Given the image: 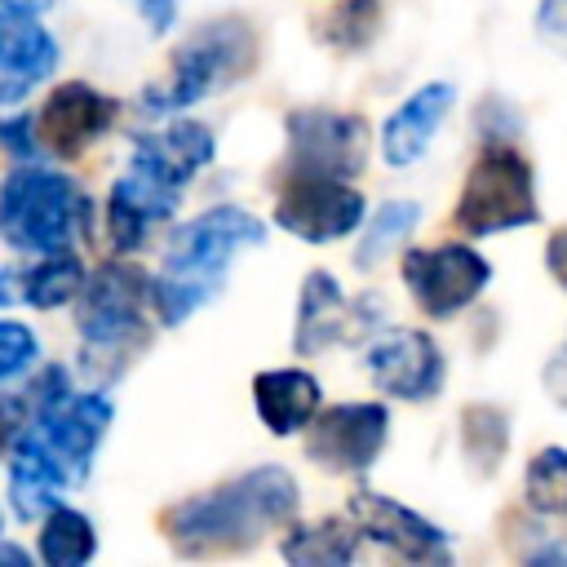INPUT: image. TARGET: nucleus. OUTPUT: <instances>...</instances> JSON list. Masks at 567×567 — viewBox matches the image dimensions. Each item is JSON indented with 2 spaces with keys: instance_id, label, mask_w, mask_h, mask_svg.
I'll list each match as a JSON object with an SVG mask.
<instances>
[{
  "instance_id": "obj_1",
  "label": "nucleus",
  "mask_w": 567,
  "mask_h": 567,
  "mask_svg": "<svg viewBox=\"0 0 567 567\" xmlns=\"http://www.w3.org/2000/svg\"><path fill=\"white\" fill-rule=\"evenodd\" d=\"M297 509V483L279 465L248 470L204 496H190L164 514V532L182 554L208 549H244L261 540L270 527L288 523Z\"/></svg>"
},
{
  "instance_id": "obj_2",
  "label": "nucleus",
  "mask_w": 567,
  "mask_h": 567,
  "mask_svg": "<svg viewBox=\"0 0 567 567\" xmlns=\"http://www.w3.org/2000/svg\"><path fill=\"white\" fill-rule=\"evenodd\" d=\"M261 239H266V226L248 208H235V204L208 208L195 221H186L168 239L164 266L151 279V306H155V315L168 328H177L186 315H195L199 306H208L221 292L230 261L244 248L261 244Z\"/></svg>"
},
{
  "instance_id": "obj_3",
  "label": "nucleus",
  "mask_w": 567,
  "mask_h": 567,
  "mask_svg": "<svg viewBox=\"0 0 567 567\" xmlns=\"http://www.w3.org/2000/svg\"><path fill=\"white\" fill-rule=\"evenodd\" d=\"M93 230L89 190L53 168L18 164L0 182V235L22 252H62Z\"/></svg>"
},
{
  "instance_id": "obj_4",
  "label": "nucleus",
  "mask_w": 567,
  "mask_h": 567,
  "mask_svg": "<svg viewBox=\"0 0 567 567\" xmlns=\"http://www.w3.org/2000/svg\"><path fill=\"white\" fill-rule=\"evenodd\" d=\"M252 62H257V40H252L248 22H239V18H213V22H204L173 53L168 80L155 84V89H146V111L168 115V111L195 106L213 89L248 75Z\"/></svg>"
},
{
  "instance_id": "obj_5",
  "label": "nucleus",
  "mask_w": 567,
  "mask_h": 567,
  "mask_svg": "<svg viewBox=\"0 0 567 567\" xmlns=\"http://www.w3.org/2000/svg\"><path fill=\"white\" fill-rule=\"evenodd\" d=\"M151 279L128 261H102L80 288V337L93 359L115 354L120 363L146 346Z\"/></svg>"
},
{
  "instance_id": "obj_6",
  "label": "nucleus",
  "mask_w": 567,
  "mask_h": 567,
  "mask_svg": "<svg viewBox=\"0 0 567 567\" xmlns=\"http://www.w3.org/2000/svg\"><path fill=\"white\" fill-rule=\"evenodd\" d=\"M536 217L540 213H536V186L527 159L509 142H487L461 186L456 226L465 235H496V230L532 226Z\"/></svg>"
},
{
  "instance_id": "obj_7",
  "label": "nucleus",
  "mask_w": 567,
  "mask_h": 567,
  "mask_svg": "<svg viewBox=\"0 0 567 567\" xmlns=\"http://www.w3.org/2000/svg\"><path fill=\"white\" fill-rule=\"evenodd\" d=\"M487 279H492L487 257L465 244H434V248L403 252V284L412 301L434 319H452L456 310L478 301Z\"/></svg>"
},
{
  "instance_id": "obj_8",
  "label": "nucleus",
  "mask_w": 567,
  "mask_h": 567,
  "mask_svg": "<svg viewBox=\"0 0 567 567\" xmlns=\"http://www.w3.org/2000/svg\"><path fill=\"white\" fill-rule=\"evenodd\" d=\"M368 159V124L346 111H292L288 115V173L301 177H354Z\"/></svg>"
},
{
  "instance_id": "obj_9",
  "label": "nucleus",
  "mask_w": 567,
  "mask_h": 567,
  "mask_svg": "<svg viewBox=\"0 0 567 567\" xmlns=\"http://www.w3.org/2000/svg\"><path fill=\"white\" fill-rule=\"evenodd\" d=\"M275 221L306 244H328V239L350 235L363 221V195L341 177L288 173V182L275 199Z\"/></svg>"
},
{
  "instance_id": "obj_10",
  "label": "nucleus",
  "mask_w": 567,
  "mask_h": 567,
  "mask_svg": "<svg viewBox=\"0 0 567 567\" xmlns=\"http://www.w3.org/2000/svg\"><path fill=\"white\" fill-rule=\"evenodd\" d=\"M390 434V412L381 403H337L310 416L306 425V456L337 474L368 470Z\"/></svg>"
},
{
  "instance_id": "obj_11",
  "label": "nucleus",
  "mask_w": 567,
  "mask_h": 567,
  "mask_svg": "<svg viewBox=\"0 0 567 567\" xmlns=\"http://www.w3.org/2000/svg\"><path fill=\"white\" fill-rule=\"evenodd\" d=\"M368 372L372 381L394 394V399H408V403H425L443 390V354L439 346L421 332V328H390L381 332L372 346H368Z\"/></svg>"
},
{
  "instance_id": "obj_12",
  "label": "nucleus",
  "mask_w": 567,
  "mask_h": 567,
  "mask_svg": "<svg viewBox=\"0 0 567 567\" xmlns=\"http://www.w3.org/2000/svg\"><path fill=\"white\" fill-rule=\"evenodd\" d=\"M115 111L120 106L106 93H97L93 84L66 80L31 115L35 120V146H44L53 155H80L84 146H93L115 124Z\"/></svg>"
},
{
  "instance_id": "obj_13",
  "label": "nucleus",
  "mask_w": 567,
  "mask_h": 567,
  "mask_svg": "<svg viewBox=\"0 0 567 567\" xmlns=\"http://www.w3.org/2000/svg\"><path fill=\"white\" fill-rule=\"evenodd\" d=\"M368 306H372V297L350 301L328 270H310L301 284V297H297V337H292L297 354H319L332 341L363 337L377 323V319H368Z\"/></svg>"
},
{
  "instance_id": "obj_14",
  "label": "nucleus",
  "mask_w": 567,
  "mask_h": 567,
  "mask_svg": "<svg viewBox=\"0 0 567 567\" xmlns=\"http://www.w3.org/2000/svg\"><path fill=\"white\" fill-rule=\"evenodd\" d=\"M111 416H115L111 399L102 390H84V394H66L53 408H44L35 416V434L49 443V452L62 461V470L71 478H80V474H89L93 452L111 430Z\"/></svg>"
},
{
  "instance_id": "obj_15",
  "label": "nucleus",
  "mask_w": 567,
  "mask_h": 567,
  "mask_svg": "<svg viewBox=\"0 0 567 567\" xmlns=\"http://www.w3.org/2000/svg\"><path fill=\"white\" fill-rule=\"evenodd\" d=\"M350 518L359 523V532L377 545H385L390 554L399 558H412V563H439L447 558V536L425 523L416 509L381 496V492H354L350 496Z\"/></svg>"
},
{
  "instance_id": "obj_16",
  "label": "nucleus",
  "mask_w": 567,
  "mask_h": 567,
  "mask_svg": "<svg viewBox=\"0 0 567 567\" xmlns=\"http://www.w3.org/2000/svg\"><path fill=\"white\" fill-rule=\"evenodd\" d=\"M58 66V40L35 13L0 9V106H18Z\"/></svg>"
},
{
  "instance_id": "obj_17",
  "label": "nucleus",
  "mask_w": 567,
  "mask_h": 567,
  "mask_svg": "<svg viewBox=\"0 0 567 567\" xmlns=\"http://www.w3.org/2000/svg\"><path fill=\"white\" fill-rule=\"evenodd\" d=\"M182 190L168 186L164 177L146 173L142 164H128V173L111 186V204H106V217H111V244L120 252H133L146 244V235L173 217Z\"/></svg>"
},
{
  "instance_id": "obj_18",
  "label": "nucleus",
  "mask_w": 567,
  "mask_h": 567,
  "mask_svg": "<svg viewBox=\"0 0 567 567\" xmlns=\"http://www.w3.org/2000/svg\"><path fill=\"white\" fill-rule=\"evenodd\" d=\"M9 447H13V456H9V505H13L18 523H35L58 505V492L66 487L71 474L62 470V461L49 452V443L35 430H22Z\"/></svg>"
},
{
  "instance_id": "obj_19",
  "label": "nucleus",
  "mask_w": 567,
  "mask_h": 567,
  "mask_svg": "<svg viewBox=\"0 0 567 567\" xmlns=\"http://www.w3.org/2000/svg\"><path fill=\"white\" fill-rule=\"evenodd\" d=\"M452 97H456V89L443 84V80L421 84V89L385 120V128H381V155H385V164H394V168L416 164V159L430 151L439 124L447 120Z\"/></svg>"
},
{
  "instance_id": "obj_20",
  "label": "nucleus",
  "mask_w": 567,
  "mask_h": 567,
  "mask_svg": "<svg viewBox=\"0 0 567 567\" xmlns=\"http://www.w3.org/2000/svg\"><path fill=\"white\" fill-rule=\"evenodd\" d=\"M213 159V133L195 120H173L164 133L142 137L133 146V164H142L146 173L164 177L168 186H186L204 164Z\"/></svg>"
},
{
  "instance_id": "obj_21",
  "label": "nucleus",
  "mask_w": 567,
  "mask_h": 567,
  "mask_svg": "<svg viewBox=\"0 0 567 567\" xmlns=\"http://www.w3.org/2000/svg\"><path fill=\"white\" fill-rule=\"evenodd\" d=\"M319 381L301 368H275V372H261L252 381V403H257V416L266 421L270 434H297L310 425V416L319 412Z\"/></svg>"
},
{
  "instance_id": "obj_22",
  "label": "nucleus",
  "mask_w": 567,
  "mask_h": 567,
  "mask_svg": "<svg viewBox=\"0 0 567 567\" xmlns=\"http://www.w3.org/2000/svg\"><path fill=\"white\" fill-rule=\"evenodd\" d=\"M18 288H22V301L35 306V310L66 306V301H75L80 288H84V261H80L71 248L44 252V261L31 266V270L18 279Z\"/></svg>"
},
{
  "instance_id": "obj_23",
  "label": "nucleus",
  "mask_w": 567,
  "mask_h": 567,
  "mask_svg": "<svg viewBox=\"0 0 567 567\" xmlns=\"http://www.w3.org/2000/svg\"><path fill=\"white\" fill-rule=\"evenodd\" d=\"M97 554V536H93V523L71 509V505H53L44 514V532H40V558L49 567H80Z\"/></svg>"
},
{
  "instance_id": "obj_24",
  "label": "nucleus",
  "mask_w": 567,
  "mask_h": 567,
  "mask_svg": "<svg viewBox=\"0 0 567 567\" xmlns=\"http://www.w3.org/2000/svg\"><path fill=\"white\" fill-rule=\"evenodd\" d=\"M354 554H359V532H350V527L337 523V518L310 523V527H292V536L284 540V558H292V563H315V567L350 563Z\"/></svg>"
},
{
  "instance_id": "obj_25",
  "label": "nucleus",
  "mask_w": 567,
  "mask_h": 567,
  "mask_svg": "<svg viewBox=\"0 0 567 567\" xmlns=\"http://www.w3.org/2000/svg\"><path fill=\"white\" fill-rule=\"evenodd\" d=\"M416 217H421V204H416V199H390V204H381V208L372 213L363 239H359L354 266L368 270V266H377L385 252H394V248L408 239V230L416 226Z\"/></svg>"
},
{
  "instance_id": "obj_26",
  "label": "nucleus",
  "mask_w": 567,
  "mask_h": 567,
  "mask_svg": "<svg viewBox=\"0 0 567 567\" xmlns=\"http://www.w3.org/2000/svg\"><path fill=\"white\" fill-rule=\"evenodd\" d=\"M527 505L545 518H563L567 523V452L563 447H540L527 465Z\"/></svg>"
},
{
  "instance_id": "obj_27",
  "label": "nucleus",
  "mask_w": 567,
  "mask_h": 567,
  "mask_svg": "<svg viewBox=\"0 0 567 567\" xmlns=\"http://www.w3.org/2000/svg\"><path fill=\"white\" fill-rule=\"evenodd\" d=\"M323 31H328V40H332L337 49H359V44H368L372 31H377V0H337V9L328 13Z\"/></svg>"
},
{
  "instance_id": "obj_28",
  "label": "nucleus",
  "mask_w": 567,
  "mask_h": 567,
  "mask_svg": "<svg viewBox=\"0 0 567 567\" xmlns=\"http://www.w3.org/2000/svg\"><path fill=\"white\" fill-rule=\"evenodd\" d=\"M465 452L483 461V470H496L505 452V416L496 408H470L465 412Z\"/></svg>"
},
{
  "instance_id": "obj_29",
  "label": "nucleus",
  "mask_w": 567,
  "mask_h": 567,
  "mask_svg": "<svg viewBox=\"0 0 567 567\" xmlns=\"http://www.w3.org/2000/svg\"><path fill=\"white\" fill-rule=\"evenodd\" d=\"M35 354H40L35 332L27 323H18V319H4L0 323V385L18 381L35 363Z\"/></svg>"
},
{
  "instance_id": "obj_30",
  "label": "nucleus",
  "mask_w": 567,
  "mask_h": 567,
  "mask_svg": "<svg viewBox=\"0 0 567 567\" xmlns=\"http://www.w3.org/2000/svg\"><path fill=\"white\" fill-rule=\"evenodd\" d=\"M536 31H540L554 49L567 53V0H540V9H536Z\"/></svg>"
},
{
  "instance_id": "obj_31",
  "label": "nucleus",
  "mask_w": 567,
  "mask_h": 567,
  "mask_svg": "<svg viewBox=\"0 0 567 567\" xmlns=\"http://www.w3.org/2000/svg\"><path fill=\"white\" fill-rule=\"evenodd\" d=\"M137 13H142V22L155 31V35H164L173 22H177V0H128Z\"/></svg>"
},
{
  "instance_id": "obj_32",
  "label": "nucleus",
  "mask_w": 567,
  "mask_h": 567,
  "mask_svg": "<svg viewBox=\"0 0 567 567\" xmlns=\"http://www.w3.org/2000/svg\"><path fill=\"white\" fill-rule=\"evenodd\" d=\"M27 399L18 394V399H0V452L22 434V425H27Z\"/></svg>"
},
{
  "instance_id": "obj_33",
  "label": "nucleus",
  "mask_w": 567,
  "mask_h": 567,
  "mask_svg": "<svg viewBox=\"0 0 567 567\" xmlns=\"http://www.w3.org/2000/svg\"><path fill=\"white\" fill-rule=\"evenodd\" d=\"M545 390L567 408V341L554 350V359L545 363Z\"/></svg>"
},
{
  "instance_id": "obj_34",
  "label": "nucleus",
  "mask_w": 567,
  "mask_h": 567,
  "mask_svg": "<svg viewBox=\"0 0 567 567\" xmlns=\"http://www.w3.org/2000/svg\"><path fill=\"white\" fill-rule=\"evenodd\" d=\"M545 266L554 270V279L567 288V226L549 235V248H545Z\"/></svg>"
},
{
  "instance_id": "obj_35",
  "label": "nucleus",
  "mask_w": 567,
  "mask_h": 567,
  "mask_svg": "<svg viewBox=\"0 0 567 567\" xmlns=\"http://www.w3.org/2000/svg\"><path fill=\"white\" fill-rule=\"evenodd\" d=\"M53 0H0V9H18V13H40V9H49Z\"/></svg>"
}]
</instances>
